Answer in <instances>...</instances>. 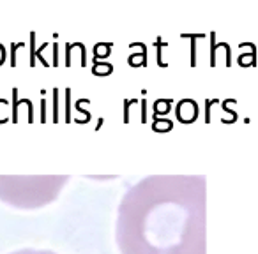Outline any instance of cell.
Here are the masks:
<instances>
[{
    "label": "cell",
    "mask_w": 258,
    "mask_h": 254,
    "mask_svg": "<svg viewBox=\"0 0 258 254\" xmlns=\"http://www.w3.org/2000/svg\"><path fill=\"white\" fill-rule=\"evenodd\" d=\"M180 179L149 177L124 194L117 217L120 254H180L187 231Z\"/></svg>",
    "instance_id": "cell-1"
},
{
    "label": "cell",
    "mask_w": 258,
    "mask_h": 254,
    "mask_svg": "<svg viewBox=\"0 0 258 254\" xmlns=\"http://www.w3.org/2000/svg\"><path fill=\"white\" fill-rule=\"evenodd\" d=\"M11 184H4L0 179V189H16L15 193H8L2 194L0 200L6 201L9 205H15L20 208H36V207H43L44 203L51 201L53 198H57L60 187L64 186L66 177L64 179H41L37 177L36 184H30L32 179H22L23 184H16L15 179H8Z\"/></svg>",
    "instance_id": "cell-2"
},
{
    "label": "cell",
    "mask_w": 258,
    "mask_h": 254,
    "mask_svg": "<svg viewBox=\"0 0 258 254\" xmlns=\"http://www.w3.org/2000/svg\"><path fill=\"white\" fill-rule=\"evenodd\" d=\"M11 254H57V252H51V250H43V249H20L15 250Z\"/></svg>",
    "instance_id": "cell-3"
}]
</instances>
